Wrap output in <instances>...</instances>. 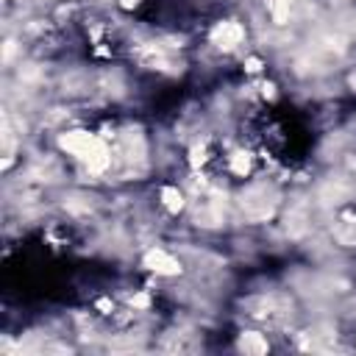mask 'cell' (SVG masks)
<instances>
[{"label": "cell", "mask_w": 356, "mask_h": 356, "mask_svg": "<svg viewBox=\"0 0 356 356\" xmlns=\"http://www.w3.org/2000/svg\"><path fill=\"white\" fill-rule=\"evenodd\" d=\"M242 39H245V28L236 19H222L211 28V42L220 50H234V47L242 44Z\"/></svg>", "instance_id": "5"}, {"label": "cell", "mask_w": 356, "mask_h": 356, "mask_svg": "<svg viewBox=\"0 0 356 356\" xmlns=\"http://www.w3.org/2000/svg\"><path fill=\"white\" fill-rule=\"evenodd\" d=\"M161 203H164L167 211H178L184 206V195L178 189H172V186H164L161 189Z\"/></svg>", "instance_id": "14"}, {"label": "cell", "mask_w": 356, "mask_h": 356, "mask_svg": "<svg viewBox=\"0 0 356 356\" xmlns=\"http://www.w3.org/2000/svg\"><path fill=\"white\" fill-rule=\"evenodd\" d=\"M206 159H209V156H206V145H195V147H192V159H189V161H192V167L203 164Z\"/></svg>", "instance_id": "15"}, {"label": "cell", "mask_w": 356, "mask_h": 356, "mask_svg": "<svg viewBox=\"0 0 356 356\" xmlns=\"http://www.w3.org/2000/svg\"><path fill=\"white\" fill-rule=\"evenodd\" d=\"M306 220H309V214H306V209L303 206H295L289 214H286V231L289 234H303L306 231Z\"/></svg>", "instance_id": "12"}, {"label": "cell", "mask_w": 356, "mask_h": 356, "mask_svg": "<svg viewBox=\"0 0 356 356\" xmlns=\"http://www.w3.org/2000/svg\"><path fill=\"white\" fill-rule=\"evenodd\" d=\"M111 153H114V161H120L122 164V170H139L142 164H145V139H142V134L136 131V128H128V131H122L117 139H114V147H111Z\"/></svg>", "instance_id": "3"}, {"label": "cell", "mask_w": 356, "mask_h": 356, "mask_svg": "<svg viewBox=\"0 0 356 356\" xmlns=\"http://www.w3.org/2000/svg\"><path fill=\"white\" fill-rule=\"evenodd\" d=\"M236 345H239V350H245V353H264V350H267V339H261V334H253V331L242 334Z\"/></svg>", "instance_id": "11"}, {"label": "cell", "mask_w": 356, "mask_h": 356, "mask_svg": "<svg viewBox=\"0 0 356 356\" xmlns=\"http://www.w3.org/2000/svg\"><path fill=\"white\" fill-rule=\"evenodd\" d=\"M298 6H300V0H264V8L270 11V17L275 22H289L295 17Z\"/></svg>", "instance_id": "10"}, {"label": "cell", "mask_w": 356, "mask_h": 356, "mask_svg": "<svg viewBox=\"0 0 356 356\" xmlns=\"http://www.w3.org/2000/svg\"><path fill=\"white\" fill-rule=\"evenodd\" d=\"M145 267H150V270L159 273V275H175V273H181V264H178L167 250H161V248L147 250V256H145Z\"/></svg>", "instance_id": "8"}, {"label": "cell", "mask_w": 356, "mask_h": 356, "mask_svg": "<svg viewBox=\"0 0 356 356\" xmlns=\"http://www.w3.org/2000/svg\"><path fill=\"white\" fill-rule=\"evenodd\" d=\"M61 147L67 153H72L89 172L100 175L106 172L111 164H114V153H111V145L97 136V134H89V131H70L61 136Z\"/></svg>", "instance_id": "1"}, {"label": "cell", "mask_w": 356, "mask_h": 356, "mask_svg": "<svg viewBox=\"0 0 356 356\" xmlns=\"http://www.w3.org/2000/svg\"><path fill=\"white\" fill-rule=\"evenodd\" d=\"M248 314L259 317V320H278L286 314V303L278 295H259L253 300H248Z\"/></svg>", "instance_id": "6"}, {"label": "cell", "mask_w": 356, "mask_h": 356, "mask_svg": "<svg viewBox=\"0 0 356 356\" xmlns=\"http://www.w3.org/2000/svg\"><path fill=\"white\" fill-rule=\"evenodd\" d=\"M275 206H278V192L273 184L259 181L239 192V211H242V217H248L253 222L270 220L275 214Z\"/></svg>", "instance_id": "2"}, {"label": "cell", "mask_w": 356, "mask_h": 356, "mask_svg": "<svg viewBox=\"0 0 356 356\" xmlns=\"http://www.w3.org/2000/svg\"><path fill=\"white\" fill-rule=\"evenodd\" d=\"M192 220L197 225L214 228L225 220V195L214 186H206L197 197H195V209H192Z\"/></svg>", "instance_id": "4"}, {"label": "cell", "mask_w": 356, "mask_h": 356, "mask_svg": "<svg viewBox=\"0 0 356 356\" xmlns=\"http://www.w3.org/2000/svg\"><path fill=\"white\" fill-rule=\"evenodd\" d=\"M136 58H139L145 67H150V70H167V67H172L170 50H167L164 44H156V42L142 44V47L136 50Z\"/></svg>", "instance_id": "7"}, {"label": "cell", "mask_w": 356, "mask_h": 356, "mask_svg": "<svg viewBox=\"0 0 356 356\" xmlns=\"http://www.w3.org/2000/svg\"><path fill=\"white\" fill-rule=\"evenodd\" d=\"M331 234H334V239H337L339 245L356 248V214H342V217L334 222Z\"/></svg>", "instance_id": "9"}, {"label": "cell", "mask_w": 356, "mask_h": 356, "mask_svg": "<svg viewBox=\"0 0 356 356\" xmlns=\"http://www.w3.org/2000/svg\"><path fill=\"white\" fill-rule=\"evenodd\" d=\"M228 164H231V170H234L236 175H245V172L250 170V153H245V150H234V153L228 156Z\"/></svg>", "instance_id": "13"}]
</instances>
